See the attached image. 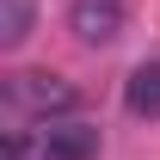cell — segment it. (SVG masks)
<instances>
[{
	"label": "cell",
	"mask_w": 160,
	"mask_h": 160,
	"mask_svg": "<svg viewBox=\"0 0 160 160\" xmlns=\"http://www.w3.org/2000/svg\"><path fill=\"white\" fill-rule=\"evenodd\" d=\"M37 142H43V160H99V148H105L99 123H80V117L37 129Z\"/></svg>",
	"instance_id": "3"
},
{
	"label": "cell",
	"mask_w": 160,
	"mask_h": 160,
	"mask_svg": "<svg viewBox=\"0 0 160 160\" xmlns=\"http://www.w3.org/2000/svg\"><path fill=\"white\" fill-rule=\"evenodd\" d=\"M0 99L12 117H43L56 123L80 105V86L68 74H49V68H19V74H0Z\"/></svg>",
	"instance_id": "1"
},
{
	"label": "cell",
	"mask_w": 160,
	"mask_h": 160,
	"mask_svg": "<svg viewBox=\"0 0 160 160\" xmlns=\"http://www.w3.org/2000/svg\"><path fill=\"white\" fill-rule=\"evenodd\" d=\"M31 37V0H0V43L19 49Z\"/></svg>",
	"instance_id": "5"
},
{
	"label": "cell",
	"mask_w": 160,
	"mask_h": 160,
	"mask_svg": "<svg viewBox=\"0 0 160 160\" xmlns=\"http://www.w3.org/2000/svg\"><path fill=\"white\" fill-rule=\"evenodd\" d=\"M123 19H129L123 0H68V31L86 49H111L123 37Z\"/></svg>",
	"instance_id": "2"
},
{
	"label": "cell",
	"mask_w": 160,
	"mask_h": 160,
	"mask_svg": "<svg viewBox=\"0 0 160 160\" xmlns=\"http://www.w3.org/2000/svg\"><path fill=\"white\" fill-rule=\"evenodd\" d=\"M0 160H43V142L31 129H0Z\"/></svg>",
	"instance_id": "6"
},
{
	"label": "cell",
	"mask_w": 160,
	"mask_h": 160,
	"mask_svg": "<svg viewBox=\"0 0 160 160\" xmlns=\"http://www.w3.org/2000/svg\"><path fill=\"white\" fill-rule=\"evenodd\" d=\"M123 105H129V117L160 123V62H142V68H129V80H123Z\"/></svg>",
	"instance_id": "4"
}]
</instances>
